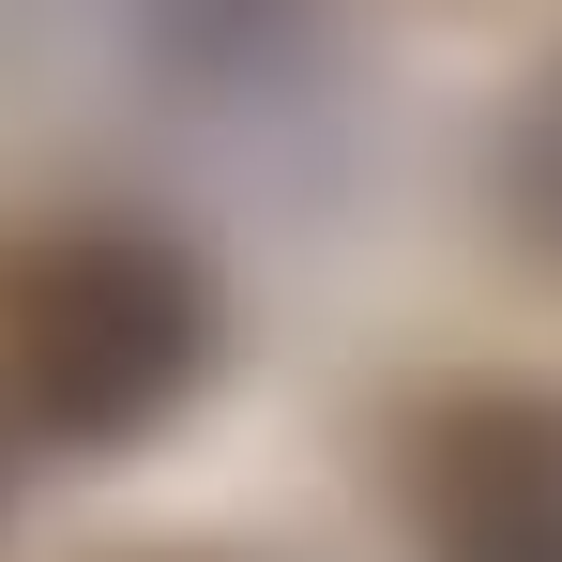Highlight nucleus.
I'll return each instance as SVG.
<instances>
[{"instance_id": "nucleus-1", "label": "nucleus", "mask_w": 562, "mask_h": 562, "mask_svg": "<svg viewBox=\"0 0 562 562\" xmlns=\"http://www.w3.org/2000/svg\"><path fill=\"white\" fill-rule=\"evenodd\" d=\"M213 366V274L168 228H46L0 274V426L46 457L153 441Z\"/></svg>"}, {"instance_id": "nucleus-2", "label": "nucleus", "mask_w": 562, "mask_h": 562, "mask_svg": "<svg viewBox=\"0 0 562 562\" xmlns=\"http://www.w3.org/2000/svg\"><path fill=\"white\" fill-rule=\"evenodd\" d=\"M426 562H562V395H457L411 441Z\"/></svg>"}, {"instance_id": "nucleus-3", "label": "nucleus", "mask_w": 562, "mask_h": 562, "mask_svg": "<svg viewBox=\"0 0 562 562\" xmlns=\"http://www.w3.org/2000/svg\"><path fill=\"white\" fill-rule=\"evenodd\" d=\"M502 213L562 259V61L517 92V122H502Z\"/></svg>"}, {"instance_id": "nucleus-4", "label": "nucleus", "mask_w": 562, "mask_h": 562, "mask_svg": "<svg viewBox=\"0 0 562 562\" xmlns=\"http://www.w3.org/2000/svg\"><path fill=\"white\" fill-rule=\"evenodd\" d=\"M137 562H213V548H137Z\"/></svg>"}]
</instances>
